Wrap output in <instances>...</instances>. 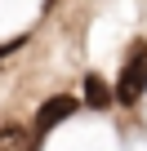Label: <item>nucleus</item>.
<instances>
[{
	"instance_id": "4",
	"label": "nucleus",
	"mask_w": 147,
	"mask_h": 151,
	"mask_svg": "<svg viewBox=\"0 0 147 151\" xmlns=\"http://www.w3.org/2000/svg\"><path fill=\"white\" fill-rule=\"evenodd\" d=\"M0 151H22V129H18V124L0 129Z\"/></svg>"
},
{
	"instance_id": "3",
	"label": "nucleus",
	"mask_w": 147,
	"mask_h": 151,
	"mask_svg": "<svg viewBox=\"0 0 147 151\" xmlns=\"http://www.w3.org/2000/svg\"><path fill=\"white\" fill-rule=\"evenodd\" d=\"M85 102H89L94 111H103V107L112 102V89L103 85V76H85Z\"/></svg>"
},
{
	"instance_id": "1",
	"label": "nucleus",
	"mask_w": 147,
	"mask_h": 151,
	"mask_svg": "<svg viewBox=\"0 0 147 151\" xmlns=\"http://www.w3.org/2000/svg\"><path fill=\"white\" fill-rule=\"evenodd\" d=\"M143 89H147V45L134 40V45H129V58H125V67H120V76H116V93H112V98L125 102V107H134Z\"/></svg>"
},
{
	"instance_id": "2",
	"label": "nucleus",
	"mask_w": 147,
	"mask_h": 151,
	"mask_svg": "<svg viewBox=\"0 0 147 151\" xmlns=\"http://www.w3.org/2000/svg\"><path fill=\"white\" fill-rule=\"evenodd\" d=\"M71 111H76V98H67V93H58V98L40 102V111H36V138H40V133H49L54 124H62Z\"/></svg>"
}]
</instances>
